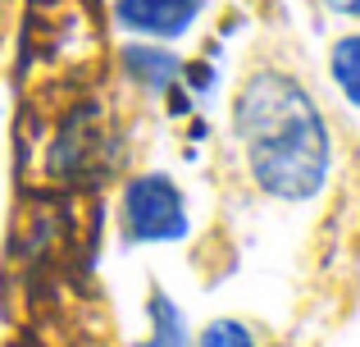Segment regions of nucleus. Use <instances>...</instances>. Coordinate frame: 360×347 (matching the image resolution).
<instances>
[{"label": "nucleus", "instance_id": "nucleus-5", "mask_svg": "<svg viewBox=\"0 0 360 347\" xmlns=\"http://www.w3.org/2000/svg\"><path fill=\"white\" fill-rule=\"evenodd\" d=\"M119 69L141 96H165L183 73V55L169 51L165 42H141L128 37V46H119Z\"/></svg>", "mask_w": 360, "mask_h": 347}, {"label": "nucleus", "instance_id": "nucleus-7", "mask_svg": "<svg viewBox=\"0 0 360 347\" xmlns=\"http://www.w3.org/2000/svg\"><path fill=\"white\" fill-rule=\"evenodd\" d=\"M146 315H150V339L141 343V347H192V329H187V315L178 311V302L165 293V288H150Z\"/></svg>", "mask_w": 360, "mask_h": 347}, {"label": "nucleus", "instance_id": "nucleus-9", "mask_svg": "<svg viewBox=\"0 0 360 347\" xmlns=\"http://www.w3.org/2000/svg\"><path fill=\"white\" fill-rule=\"evenodd\" d=\"M328 9H333L338 18H347V23H356L360 27V0H324Z\"/></svg>", "mask_w": 360, "mask_h": 347}, {"label": "nucleus", "instance_id": "nucleus-10", "mask_svg": "<svg viewBox=\"0 0 360 347\" xmlns=\"http://www.w3.org/2000/svg\"><path fill=\"white\" fill-rule=\"evenodd\" d=\"M0 18H5V0H0Z\"/></svg>", "mask_w": 360, "mask_h": 347}, {"label": "nucleus", "instance_id": "nucleus-1", "mask_svg": "<svg viewBox=\"0 0 360 347\" xmlns=\"http://www.w3.org/2000/svg\"><path fill=\"white\" fill-rule=\"evenodd\" d=\"M233 137L246 156V174L269 201L306 206L328 187L333 133L297 73L255 69L233 96Z\"/></svg>", "mask_w": 360, "mask_h": 347}, {"label": "nucleus", "instance_id": "nucleus-2", "mask_svg": "<svg viewBox=\"0 0 360 347\" xmlns=\"http://www.w3.org/2000/svg\"><path fill=\"white\" fill-rule=\"evenodd\" d=\"M119 224L137 247H174L192 238V201L165 170H141L119 192Z\"/></svg>", "mask_w": 360, "mask_h": 347}, {"label": "nucleus", "instance_id": "nucleus-6", "mask_svg": "<svg viewBox=\"0 0 360 347\" xmlns=\"http://www.w3.org/2000/svg\"><path fill=\"white\" fill-rule=\"evenodd\" d=\"M328 82L347 101V110L360 115V27L356 32H342L333 42V51H328Z\"/></svg>", "mask_w": 360, "mask_h": 347}, {"label": "nucleus", "instance_id": "nucleus-8", "mask_svg": "<svg viewBox=\"0 0 360 347\" xmlns=\"http://www.w3.org/2000/svg\"><path fill=\"white\" fill-rule=\"evenodd\" d=\"M192 347H264V343L246 320L219 315V320H210L201 334H192Z\"/></svg>", "mask_w": 360, "mask_h": 347}, {"label": "nucleus", "instance_id": "nucleus-3", "mask_svg": "<svg viewBox=\"0 0 360 347\" xmlns=\"http://www.w3.org/2000/svg\"><path fill=\"white\" fill-rule=\"evenodd\" d=\"M205 18V0H110V23L141 42H183Z\"/></svg>", "mask_w": 360, "mask_h": 347}, {"label": "nucleus", "instance_id": "nucleus-4", "mask_svg": "<svg viewBox=\"0 0 360 347\" xmlns=\"http://www.w3.org/2000/svg\"><path fill=\"white\" fill-rule=\"evenodd\" d=\"M51 170L60 178H105V165H110V146H105V115L96 106H82L73 110L69 119L60 124L55 133V146H51Z\"/></svg>", "mask_w": 360, "mask_h": 347}]
</instances>
